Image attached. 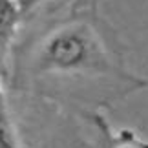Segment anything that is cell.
Listing matches in <instances>:
<instances>
[{
    "mask_svg": "<svg viewBox=\"0 0 148 148\" xmlns=\"http://www.w3.org/2000/svg\"><path fill=\"white\" fill-rule=\"evenodd\" d=\"M22 11V18L29 20L31 16H35L38 13L51 15L57 11L73 8V5H86V4H97V0H16Z\"/></svg>",
    "mask_w": 148,
    "mask_h": 148,
    "instance_id": "obj_4",
    "label": "cell"
},
{
    "mask_svg": "<svg viewBox=\"0 0 148 148\" xmlns=\"http://www.w3.org/2000/svg\"><path fill=\"white\" fill-rule=\"evenodd\" d=\"M49 22L11 48L9 84L92 119L148 86L132 73L115 29L97 4L51 13Z\"/></svg>",
    "mask_w": 148,
    "mask_h": 148,
    "instance_id": "obj_1",
    "label": "cell"
},
{
    "mask_svg": "<svg viewBox=\"0 0 148 148\" xmlns=\"http://www.w3.org/2000/svg\"><path fill=\"white\" fill-rule=\"evenodd\" d=\"M20 22H24V18L18 2L0 0V62H4V59L11 53Z\"/></svg>",
    "mask_w": 148,
    "mask_h": 148,
    "instance_id": "obj_2",
    "label": "cell"
},
{
    "mask_svg": "<svg viewBox=\"0 0 148 148\" xmlns=\"http://www.w3.org/2000/svg\"><path fill=\"white\" fill-rule=\"evenodd\" d=\"M92 121L95 123L97 130L102 135V145L104 148H148V143L143 139H139L132 130H119V132H112L108 128V123L104 121V117L97 113L92 117Z\"/></svg>",
    "mask_w": 148,
    "mask_h": 148,
    "instance_id": "obj_3",
    "label": "cell"
},
{
    "mask_svg": "<svg viewBox=\"0 0 148 148\" xmlns=\"http://www.w3.org/2000/svg\"><path fill=\"white\" fill-rule=\"evenodd\" d=\"M0 148H22L2 86H0Z\"/></svg>",
    "mask_w": 148,
    "mask_h": 148,
    "instance_id": "obj_5",
    "label": "cell"
}]
</instances>
